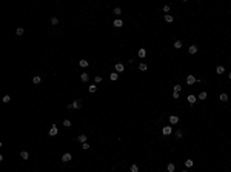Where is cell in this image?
<instances>
[{"mask_svg":"<svg viewBox=\"0 0 231 172\" xmlns=\"http://www.w3.org/2000/svg\"><path fill=\"white\" fill-rule=\"evenodd\" d=\"M196 82H197V78H196L193 74H188V75H186V85H188V86H193Z\"/></svg>","mask_w":231,"mask_h":172,"instance_id":"obj_1","label":"cell"},{"mask_svg":"<svg viewBox=\"0 0 231 172\" xmlns=\"http://www.w3.org/2000/svg\"><path fill=\"white\" fill-rule=\"evenodd\" d=\"M186 100H188V103H190V104H196V103H197V100H199V98H197L194 94H190V95H188V97H186Z\"/></svg>","mask_w":231,"mask_h":172,"instance_id":"obj_2","label":"cell"},{"mask_svg":"<svg viewBox=\"0 0 231 172\" xmlns=\"http://www.w3.org/2000/svg\"><path fill=\"white\" fill-rule=\"evenodd\" d=\"M162 134H163V135H171V134H173L171 126H163V128H162Z\"/></svg>","mask_w":231,"mask_h":172,"instance_id":"obj_3","label":"cell"},{"mask_svg":"<svg viewBox=\"0 0 231 172\" xmlns=\"http://www.w3.org/2000/svg\"><path fill=\"white\" fill-rule=\"evenodd\" d=\"M197 51H199V48H197L196 45H191L190 48H188V54H191V55H194V54H197Z\"/></svg>","mask_w":231,"mask_h":172,"instance_id":"obj_4","label":"cell"},{"mask_svg":"<svg viewBox=\"0 0 231 172\" xmlns=\"http://www.w3.org/2000/svg\"><path fill=\"white\" fill-rule=\"evenodd\" d=\"M57 134H59V131H57V126H56V124H52V126H51V129H49V137H56Z\"/></svg>","mask_w":231,"mask_h":172,"instance_id":"obj_5","label":"cell"},{"mask_svg":"<svg viewBox=\"0 0 231 172\" xmlns=\"http://www.w3.org/2000/svg\"><path fill=\"white\" fill-rule=\"evenodd\" d=\"M146 54H148V52H146V49H145V48H140V49L137 51L139 58H145V57H146Z\"/></svg>","mask_w":231,"mask_h":172,"instance_id":"obj_6","label":"cell"},{"mask_svg":"<svg viewBox=\"0 0 231 172\" xmlns=\"http://www.w3.org/2000/svg\"><path fill=\"white\" fill-rule=\"evenodd\" d=\"M114 68H116V72L120 74V72H123V71H125V65L123 63H116Z\"/></svg>","mask_w":231,"mask_h":172,"instance_id":"obj_7","label":"cell"},{"mask_svg":"<svg viewBox=\"0 0 231 172\" xmlns=\"http://www.w3.org/2000/svg\"><path fill=\"white\" fill-rule=\"evenodd\" d=\"M71 104H73V109H80V108H82V100L77 98V100H74Z\"/></svg>","mask_w":231,"mask_h":172,"instance_id":"obj_8","label":"cell"},{"mask_svg":"<svg viewBox=\"0 0 231 172\" xmlns=\"http://www.w3.org/2000/svg\"><path fill=\"white\" fill-rule=\"evenodd\" d=\"M71 160H73V157H71L69 152L63 154V157H62V161H63V163H68V161H71Z\"/></svg>","mask_w":231,"mask_h":172,"instance_id":"obj_9","label":"cell"},{"mask_svg":"<svg viewBox=\"0 0 231 172\" xmlns=\"http://www.w3.org/2000/svg\"><path fill=\"white\" fill-rule=\"evenodd\" d=\"M163 20H165L166 23H173L174 22V17L171 14H165V15H163Z\"/></svg>","mask_w":231,"mask_h":172,"instance_id":"obj_10","label":"cell"},{"mask_svg":"<svg viewBox=\"0 0 231 172\" xmlns=\"http://www.w3.org/2000/svg\"><path fill=\"white\" fill-rule=\"evenodd\" d=\"M170 123L171 124H177L179 123V117L177 115H170Z\"/></svg>","mask_w":231,"mask_h":172,"instance_id":"obj_11","label":"cell"},{"mask_svg":"<svg viewBox=\"0 0 231 172\" xmlns=\"http://www.w3.org/2000/svg\"><path fill=\"white\" fill-rule=\"evenodd\" d=\"M88 65H89V62L85 60V58H82V60L79 62V66H80V68H88Z\"/></svg>","mask_w":231,"mask_h":172,"instance_id":"obj_12","label":"cell"},{"mask_svg":"<svg viewBox=\"0 0 231 172\" xmlns=\"http://www.w3.org/2000/svg\"><path fill=\"white\" fill-rule=\"evenodd\" d=\"M139 71H142V72L148 71V65H146V63H143V62H142V63H139Z\"/></svg>","mask_w":231,"mask_h":172,"instance_id":"obj_13","label":"cell"},{"mask_svg":"<svg viewBox=\"0 0 231 172\" xmlns=\"http://www.w3.org/2000/svg\"><path fill=\"white\" fill-rule=\"evenodd\" d=\"M183 163H185V166H186V167H193V166H194V160H190V158L183 160Z\"/></svg>","mask_w":231,"mask_h":172,"instance_id":"obj_14","label":"cell"},{"mask_svg":"<svg viewBox=\"0 0 231 172\" xmlns=\"http://www.w3.org/2000/svg\"><path fill=\"white\" fill-rule=\"evenodd\" d=\"M80 80H82L83 83H86L88 80H89V75H88L86 72H83V74H80Z\"/></svg>","mask_w":231,"mask_h":172,"instance_id":"obj_15","label":"cell"},{"mask_svg":"<svg viewBox=\"0 0 231 172\" xmlns=\"http://www.w3.org/2000/svg\"><path fill=\"white\" fill-rule=\"evenodd\" d=\"M228 98H230V97H228V94H225V92L219 95V100H220V102H224V103H225V102H228Z\"/></svg>","mask_w":231,"mask_h":172,"instance_id":"obj_16","label":"cell"},{"mask_svg":"<svg viewBox=\"0 0 231 172\" xmlns=\"http://www.w3.org/2000/svg\"><path fill=\"white\" fill-rule=\"evenodd\" d=\"M166 171H168V172H174V171H176V165H174V163H168Z\"/></svg>","mask_w":231,"mask_h":172,"instance_id":"obj_17","label":"cell"},{"mask_svg":"<svg viewBox=\"0 0 231 172\" xmlns=\"http://www.w3.org/2000/svg\"><path fill=\"white\" fill-rule=\"evenodd\" d=\"M112 25H114L116 28H122V26H123V22H122L120 19H117V20H114V22H112Z\"/></svg>","mask_w":231,"mask_h":172,"instance_id":"obj_18","label":"cell"},{"mask_svg":"<svg viewBox=\"0 0 231 172\" xmlns=\"http://www.w3.org/2000/svg\"><path fill=\"white\" fill-rule=\"evenodd\" d=\"M117 78H119V72H111L110 74V80L111 82H116Z\"/></svg>","mask_w":231,"mask_h":172,"instance_id":"obj_19","label":"cell"},{"mask_svg":"<svg viewBox=\"0 0 231 172\" xmlns=\"http://www.w3.org/2000/svg\"><path fill=\"white\" fill-rule=\"evenodd\" d=\"M77 140H79V141H80V143H82V144H83V143H86V135H85V134H80V135H79V137H77Z\"/></svg>","mask_w":231,"mask_h":172,"instance_id":"obj_20","label":"cell"},{"mask_svg":"<svg viewBox=\"0 0 231 172\" xmlns=\"http://www.w3.org/2000/svg\"><path fill=\"white\" fill-rule=\"evenodd\" d=\"M224 72H225V68H224L222 65H219V66L216 68V74H219V75H220V74H224Z\"/></svg>","mask_w":231,"mask_h":172,"instance_id":"obj_21","label":"cell"},{"mask_svg":"<svg viewBox=\"0 0 231 172\" xmlns=\"http://www.w3.org/2000/svg\"><path fill=\"white\" fill-rule=\"evenodd\" d=\"M207 97H208V95H207V91H202L197 98H199V100H207Z\"/></svg>","mask_w":231,"mask_h":172,"instance_id":"obj_22","label":"cell"},{"mask_svg":"<svg viewBox=\"0 0 231 172\" xmlns=\"http://www.w3.org/2000/svg\"><path fill=\"white\" fill-rule=\"evenodd\" d=\"M182 45H183L182 40H176L174 41V49H180V48H182Z\"/></svg>","mask_w":231,"mask_h":172,"instance_id":"obj_23","label":"cell"},{"mask_svg":"<svg viewBox=\"0 0 231 172\" xmlns=\"http://www.w3.org/2000/svg\"><path fill=\"white\" fill-rule=\"evenodd\" d=\"M20 157H22L23 160H28V158H29V154L26 152V151H22V152H20Z\"/></svg>","mask_w":231,"mask_h":172,"instance_id":"obj_24","label":"cell"},{"mask_svg":"<svg viewBox=\"0 0 231 172\" xmlns=\"http://www.w3.org/2000/svg\"><path fill=\"white\" fill-rule=\"evenodd\" d=\"M40 82H42V78L39 77V75H36V77H32V83H34V85H39Z\"/></svg>","mask_w":231,"mask_h":172,"instance_id":"obj_25","label":"cell"},{"mask_svg":"<svg viewBox=\"0 0 231 172\" xmlns=\"http://www.w3.org/2000/svg\"><path fill=\"white\" fill-rule=\"evenodd\" d=\"M173 89H174V92H180V91H182V85H179V83H177V85L173 86Z\"/></svg>","mask_w":231,"mask_h":172,"instance_id":"obj_26","label":"cell"},{"mask_svg":"<svg viewBox=\"0 0 231 172\" xmlns=\"http://www.w3.org/2000/svg\"><path fill=\"white\" fill-rule=\"evenodd\" d=\"M129 171H131V172H139V166H137V165H131Z\"/></svg>","mask_w":231,"mask_h":172,"instance_id":"obj_27","label":"cell"},{"mask_svg":"<svg viewBox=\"0 0 231 172\" xmlns=\"http://www.w3.org/2000/svg\"><path fill=\"white\" fill-rule=\"evenodd\" d=\"M88 89H89V92H91V94H94V92L97 91V86H96V85H91L89 88H88Z\"/></svg>","mask_w":231,"mask_h":172,"instance_id":"obj_28","label":"cell"},{"mask_svg":"<svg viewBox=\"0 0 231 172\" xmlns=\"http://www.w3.org/2000/svg\"><path fill=\"white\" fill-rule=\"evenodd\" d=\"M15 34H17V35H23V34H25V29H23V28H17Z\"/></svg>","mask_w":231,"mask_h":172,"instance_id":"obj_29","label":"cell"},{"mask_svg":"<svg viewBox=\"0 0 231 172\" xmlns=\"http://www.w3.org/2000/svg\"><path fill=\"white\" fill-rule=\"evenodd\" d=\"M112 12H114L116 15H120L122 14V8H114V11H112Z\"/></svg>","mask_w":231,"mask_h":172,"instance_id":"obj_30","label":"cell"},{"mask_svg":"<svg viewBox=\"0 0 231 172\" xmlns=\"http://www.w3.org/2000/svg\"><path fill=\"white\" fill-rule=\"evenodd\" d=\"M182 137H183V132L182 131H176V138H179V140H180Z\"/></svg>","mask_w":231,"mask_h":172,"instance_id":"obj_31","label":"cell"},{"mask_svg":"<svg viewBox=\"0 0 231 172\" xmlns=\"http://www.w3.org/2000/svg\"><path fill=\"white\" fill-rule=\"evenodd\" d=\"M100 82H102V77H100V75H96L94 77V85L96 83H100Z\"/></svg>","mask_w":231,"mask_h":172,"instance_id":"obj_32","label":"cell"},{"mask_svg":"<svg viewBox=\"0 0 231 172\" xmlns=\"http://www.w3.org/2000/svg\"><path fill=\"white\" fill-rule=\"evenodd\" d=\"M11 102V97L9 95H5V97H3V103H9Z\"/></svg>","mask_w":231,"mask_h":172,"instance_id":"obj_33","label":"cell"},{"mask_svg":"<svg viewBox=\"0 0 231 172\" xmlns=\"http://www.w3.org/2000/svg\"><path fill=\"white\" fill-rule=\"evenodd\" d=\"M63 126H65V128H69V126H71V121H69V120H63Z\"/></svg>","mask_w":231,"mask_h":172,"instance_id":"obj_34","label":"cell"},{"mask_svg":"<svg viewBox=\"0 0 231 172\" xmlns=\"http://www.w3.org/2000/svg\"><path fill=\"white\" fill-rule=\"evenodd\" d=\"M170 9H171L170 5H165V6H163V12H170Z\"/></svg>","mask_w":231,"mask_h":172,"instance_id":"obj_35","label":"cell"},{"mask_svg":"<svg viewBox=\"0 0 231 172\" xmlns=\"http://www.w3.org/2000/svg\"><path fill=\"white\" fill-rule=\"evenodd\" d=\"M171 97H173L174 100H177V98L180 97V95H179V92H173V95H171Z\"/></svg>","mask_w":231,"mask_h":172,"instance_id":"obj_36","label":"cell"},{"mask_svg":"<svg viewBox=\"0 0 231 172\" xmlns=\"http://www.w3.org/2000/svg\"><path fill=\"white\" fill-rule=\"evenodd\" d=\"M51 23H52V25H57V23H59V19H57V17H52V19H51Z\"/></svg>","mask_w":231,"mask_h":172,"instance_id":"obj_37","label":"cell"},{"mask_svg":"<svg viewBox=\"0 0 231 172\" xmlns=\"http://www.w3.org/2000/svg\"><path fill=\"white\" fill-rule=\"evenodd\" d=\"M82 148L85 149V151H88V149H89V144H88V143H83V144H82Z\"/></svg>","mask_w":231,"mask_h":172,"instance_id":"obj_38","label":"cell"},{"mask_svg":"<svg viewBox=\"0 0 231 172\" xmlns=\"http://www.w3.org/2000/svg\"><path fill=\"white\" fill-rule=\"evenodd\" d=\"M180 172H190V171H188V169H183V171H180Z\"/></svg>","mask_w":231,"mask_h":172,"instance_id":"obj_39","label":"cell"},{"mask_svg":"<svg viewBox=\"0 0 231 172\" xmlns=\"http://www.w3.org/2000/svg\"><path fill=\"white\" fill-rule=\"evenodd\" d=\"M228 78H230V80H231V72H228Z\"/></svg>","mask_w":231,"mask_h":172,"instance_id":"obj_40","label":"cell"}]
</instances>
